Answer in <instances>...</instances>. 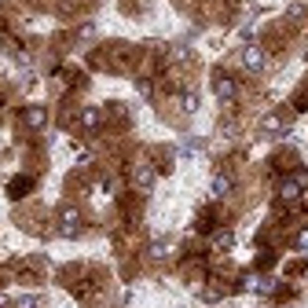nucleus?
Returning <instances> with one entry per match:
<instances>
[{"instance_id": "f257e3e1", "label": "nucleus", "mask_w": 308, "mask_h": 308, "mask_svg": "<svg viewBox=\"0 0 308 308\" xmlns=\"http://www.w3.org/2000/svg\"><path fill=\"white\" fill-rule=\"evenodd\" d=\"M59 231H62V235H77V209L66 205V209L59 213Z\"/></svg>"}, {"instance_id": "f03ea898", "label": "nucleus", "mask_w": 308, "mask_h": 308, "mask_svg": "<svg viewBox=\"0 0 308 308\" xmlns=\"http://www.w3.org/2000/svg\"><path fill=\"white\" fill-rule=\"evenodd\" d=\"M242 66L246 70H264V52L260 48H242Z\"/></svg>"}, {"instance_id": "7ed1b4c3", "label": "nucleus", "mask_w": 308, "mask_h": 308, "mask_svg": "<svg viewBox=\"0 0 308 308\" xmlns=\"http://www.w3.org/2000/svg\"><path fill=\"white\" fill-rule=\"evenodd\" d=\"M132 180L139 184V187H154V169H151V165H136V169H132Z\"/></svg>"}, {"instance_id": "20e7f679", "label": "nucleus", "mask_w": 308, "mask_h": 308, "mask_svg": "<svg viewBox=\"0 0 308 308\" xmlns=\"http://www.w3.org/2000/svg\"><path fill=\"white\" fill-rule=\"evenodd\" d=\"M301 184H305V176L301 180H286L283 187H279V194H283V198H297V194H301Z\"/></svg>"}, {"instance_id": "39448f33", "label": "nucleus", "mask_w": 308, "mask_h": 308, "mask_svg": "<svg viewBox=\"0 0 308 308\" xmlns=\"http://www.w3.org/2000/svg\"><path fill=\"white\" fill-rule=\"evenodd\" d=\"M279 128H283V118L279 114H268L264 121H260V132H279Z\"/></svg>"}, {"instance_id": "423d86ee", "label": "nucleus", "mask_w": 308, "mask_h": 308, "mask_svg": "<svg viewBox=\"0 0 308 308\" xmlns=\"http://www.w3.org/2000/svg\"><path fill=\"white\" fill-rule=\"evenodd\" d=\"M217 96H220V99H231V96H235V85H231L228 77H220V81H217Z\"/></svg>"}, {"instance_id": "0eeeda50", "label": "nucleus", "mask_w": 308, "mask_h": 308, "mask_svg": "<svg viewBox=\"0 0 308 308\" xmlns=\"http://www.w3.org/2000/svg\"><path fill=\"white\" fill-rule=\"evenodd\" d=\"M81 125H85V128H96V125H99V110H85V114H81Z\"/></svg>"}, {"instance_id": "6e6552de", "label": "nucleus", "mask_w": 308, "mask_h": 308, "mask_svg": "<svg viewBox=\"0 0 308 308\" xmlns=\"http://www.w3.org/2000/svg\"><path fill=\"white\" fill-rule=\"evenodd\" d=\"M26 121H30V128H41V125H44V110H41V107H33Z\"/></svg>"}, {"instance_id": "1a4fd4ad", "label": "nucleus", "mask_w": 308, "mask_h": 308, "mask_svg": "<svg viewBox=\"0 0 308 308\" xmlns=\"http://www.w3.org/2000/svg\"><path fill=\"white\" fill-rule=\"evenodd\" d=\"M228 187H231L228 176H217V180H213V194H228Z\"/></svg>"}, {"instance_id": "9d476101", "label": "nucleus", "mask_w": 308, "mask_h": 308, "mask_svg": "<svg viewBox=\"0 0 308 308\" xmlns=\"http://www.w3.org/2000/svg\"><path fill=\"white\" fill-rule=\"evenodd\" d=\"M18 308H41V297H22V301H18Z\"/></svg>"}, {"instance_id": "9b49d317", "label": "nucleus", "mask_w": 308, "mask_h": 308, "mask_svg": "<svg viewBox=\"0 0 308 308\" xmlns=\"http://www.w3.org/2000/svg\"><path fill=\"white\" fill-rule=\"evenodd\" d=\"M297 249H308V231H301V235H297Z\"/></svg>"}]
</instances>
